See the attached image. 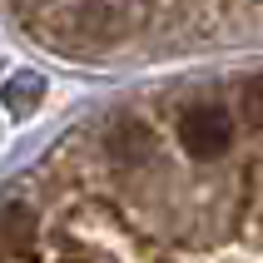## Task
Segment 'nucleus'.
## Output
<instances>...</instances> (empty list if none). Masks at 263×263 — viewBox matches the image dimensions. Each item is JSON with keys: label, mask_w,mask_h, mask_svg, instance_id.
I'll use <instances>...</instances> for the list:
<instances>
[{"label": "nucleus", "mask_w": 263, "mask_h": 263, "mask_svg": "<svg viewBox=\"0 0 263 263\" xmlns=\"http://www.w3.org/2000/svg\"><path fill=\"white\" fill-rule=\"evenodd\" d=\"M15 10L55 45L89 50L199 45L229 30H263V0H15Z\"/></svg>", "instance_id": "nucleus-1"}, {"label": "nucleus", "mask_w": 263, "mask_h": 263, "mask_svg": "<svg viewBox=\"0 0 263 263\" xmlns=\"http://www.w3.org/2000/svg\"><path fill=\"white\" fill-rule=\"evenodd\" d=\"M238 119H243L253 134H263V74L238 89Z\"/></svg>", "instance_id": "nucleus-2"}]
</instances>
